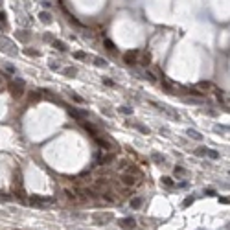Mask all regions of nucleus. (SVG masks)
Returning a JSON list of instances; mask_svg holds the SVG:
<instances>
[{"label": "nucleus", "mask_w": 230, "mask_h": 230, "mask_svg": "<svg viewBox=\"0 0 230 230\" xmlns=\"http://www.w3.org/2000/svg\"><path fill=\"white\" fill-rule=\"evenodd\" d=\"M140 204H142V199H140V197H136V199L131 201V206H133V208H140Z\"/></svg>", "instance_id": "2eb2a0df"}, {"label": "nucleus", "mask_w": 230, "mask_h": 230, "mask_svg": "<svg viewBox=\"0 0 230 230\" xmlns=\"http://www.w3.org/2000/svg\"><path fill=\"white\" fill-rule=\"evenodd\" d=\"M0 22H6V13L0 11Z\"/></svg>", "instance_id": "f704fd0d"}, {"label": "nucleus", "mask_w": 230, "mask_h": 230, "mask_svg": "<svg viewBox=\"0 0 230 230\" xmlns=\"http://www.w3.org/2000/svg\"><path fill=\"white\" fill-rule=\"evenodd\" d=\"M118 225H120L123 230H133V228L136 226V221H134V217H123V219L118 221Z\"/></svg>", "instance_id": "7ed1b4c3"}, {"label": "nucleus", "mask_w": 230, "mask_h": 230, "mask_svg": "<svg viewBox=\"0 0 230 230\" xmlns=\"http://www.w3.org/2000/svg\"><path fill=\"white\" fill-rule=\"evenodd\" d=\"M76 68L74 66H70V68H64V76H76Z\"/></svg>", "instance_id": "f3484780"}, {"label": "nucleus", "mask_w": 230, "mask_h": 230, "mask_svg": "<svg viewBox=\"0 0 230 230\" xmlns=\"http://www.w3.org/2000/svg\"><path fill=\"white\" fill-rule=\"evenodd\" d=\"M70 98H72V100H74L76 103H83V101H85V100H83L81 96H77V94H74V92H72V94H70Z\"/></svg>", "instance_id": "6ab92c4d"}, {"label": "nucleus", "mask_w": 230, "mask_h": 230, "mask_svg": "<svg viewBox=\"0 0 230 230\" xmlns=\"http://www.w3.org/2000/svg\"><path fill=\"white\" fill-rule=\"evenodd\" d=\"M81 125H83V127H85V129H87V131H88V133L92 134V136H94V138H98V136H100V133H98V129H96L94 125H92L90 122H81Z\"/></svg>", "instance_id": "6e6552de"}, {"label": "nucleus", "mask_w": 230, "mask_h": 230, "mask_svg": "<svg viewBox=\"0 0 230 230\" xmlns=\"http://www.w3.org/2000/svg\"><path fill=\"white\" fill-rule=\"evenodd\" d=\"M192 202H193V199H192V197H188V199H186V201H184V206H190V204H192Z\"/></svg>", "instance_id": "2f4dec72"}, {"label": "nucleus", "mask_w": 230, "mask_h": 230, "mask_svg": "<svg viewBox=\"0 0 230 230\" xmlns=\"http://www.w3.org/2000/svg\"><path fill=\"white\" fill-rule=\"evenodd\" d=\"M9 90H11L13 98H20L22 94H24V83H22V81H15V83H11Z\"/></svg>", "instance_id": "f257e3e1"}, {"label": "nucleus", "mask_w": 230, "mask_h": 230, "mask_svg": "<svg viewBox=\"0 0 230 230\" xmlns=\"http://www.w3.org/2000/svg\"><path fill=\"white\" fill-rule=\"evenodd\" d=\"M103 83L109 85V87H114V81H110V79H103Z\"/></svg>", "instance_id": "72a5a7b5"}, {"label": "nucleus", "mask_w": 230, "mask_h": 230, "mask_svg": "<svg viewBox=\"0 0 230 230\" xmlns=\"http://www.w3.org/2000/svg\"><path fill=\"white\" fill-rule=\"evenodd\" d=\"M138 54H140L138 50H134V52H127V54L123 55V61H125L127 64H134V63H136V55H138Z\"/></svg>", "instance_id": "0eeeda50"}, {"label": "nucleus", "mask_w": 230, "mask_h": 230, "mask_svg": "<svg viewBox=\"0 0 230 230\" xmlns=\"http://www.w3.org/2000/svg\"><path fill=\"white\" fill-rule=\"evenodd\" d=\"M134 127L140 131V133H144V134H149V129L147 127H144V125H140V123H134Z\"/></svg>", "instance_id": "a211bd4d"}, {"label": "nucleus", "mask_w": 230, "mask_h": 230, "mask_svg": "<svg viewBox=\"0 0 230 230\" xmlns=\"http://www.w3.org/2000/svg\"><path fill=\"white\" fill-rule=\"evenodd\" d=\"M188 136H192L193 140H202V134L199 131H193V129H188Z\"/></svg>", "instance_id": "9d476101"}, {"label": "nucleus", "mask_w": 230, "mask_h": 230, "mask_svg": "<svg viewBox=\"0 0 230 230\" xmlns=\"http://www.w3.org/2000/svg\"><path fill=\"white\" fill-rule=\"evenodd\" d=\"M206 155H208L210 158H214V160H215V158H219V153H217V151H214V149H206Z\"/></svg>", "instance_id": "dca6fc26"}, {"label": "nucleus", "mask_w": 230, "mask_h": 230, "mask_svg": "<svg viewBox=\"0 0 230 230\" xmlns=\"http://www.w3.org/2000/svg\"><path fill=\"white\" fill-rule=\"evenodd\" d=\"M68 114H70L72 118L79 120V122H85V118H87V112H85V110H77L76 107H74V109H72V107H68Z\"/></svg>", "instance_id": "20e7f679"}, {"label": "nucleus", "mask_w": 230, "mask_h": 230, "mask_svg": "<svg viewBox=\"0 0 230 230\" xmlns=\"http://www.w3.org/2000/svg\"><path fill=\"white\" fill-rule=\"evenodd\" d=\"M122 182L125 184V186H136V177H133V175H129V173H123L122 175Z\"/></svg>", "instance_id": "39448f33"}, {"label": "nucleus", "mask_w": 230, "mask_h": 230, "mask_svg": "<svg viewBox=\"0 0 230 230\" xmlns=\"http://www.w3.org/2000/svg\"><path fill=\"white\" fill-rule=\"evenodd\" d=\"M197 155H199V156L206 155V147H199V149H197Z\"/></svg>", "instance_id": "c756f323"}, {"label": "nucleus", "mask_w": 230, "mask_h": 230, "mask_svg": "<svg viewBox=\"0 0 230 230\" xmlns=\"http://www.w3.org/2000/svg\"><path fill=\"white\" fill-rule=\"evenodd\" d=\"M94 188H98V190H103V188H107V180H96L94 182Z\"/></svg>", "instance_id": "4468645a"}, {"label": "nucleus", "mask_w": 230, "mask_h": 230, "mask_svg": "<svg viewBox=\"0 0 230 230\" xmlns=\"http://www.w3.org/2000/svg\"><path fill=\"white\" fill-rule=\"evenodd\" d=\"M0 42H2V44L6 46L4 50H6L8 54H17V48H15V44H13L11 41H8V39H4V37H2V39H0Z\"/></svg>", "instance_id": "423d86ee"}, {"label": "nucleus", "mask_w": 230, "mask_h": 230, "mask_svg": "<svg viewBox=\"0 0 230 230\" xmlns=\"http://www.w3.org/2000/svg\"><path fill=\"white\" fill-rule=\"evenodd\" d=\"M64 193H66L68 199H74V201L77 199V197H76V192H72V190H64Z\"/></svg>", "instance_id": "aec40b11"}, {"label": "nucleus", "mask_w": 230, "mask_h": 230, "mask_svg": "<svg viewBox=\"0 0 230 230\" xmlns=\"http://www.w3.org/2000/svg\"><path fill=\"white\" fill-rule=\"evenodd\" d=\"M136 63H138V64H144V66H147V64L151 63V55L144 52V54H142V57H140V59H138Z\"/></svg>", "instance_id": "1a4fd4ad"}, {"label": "nucleus", "mask_w": 230, "mask_h": 230, "mask_svg": "<svg viewBox=\"0 0 230 230\" xmlns=\"http://www.w3.org/2000/svg\"><path fill=\"white\" fill-rule=\"evenodd\" d=\"M144 76H146V79H149V81H155V76H153L151 72H146Z\"/></svg>", "instance_id": "c85d7f7f"}, {"label": "nucleus", "mask_w": 230, "mask_h": 230, "mask_svg": "<svg viewBox=\"0 0 230 230\" xmlns=\"http://www.w3.org/2000/svg\"><path fill=\"white\" fill-rule=\"evenodd\" d=\"M153 158L156 160V162H162V160H164V158H162V156H160V155H153Z\"/></svg>", "instance_id": "473e14b6"}, {"label": "nucleus", "mask_w": 230, "mask_h": 230, "mask_svg": "<svg viewBox=\"0 0 230 230\" xmlns=\"http://www.w3.org/2000/svg\"><path fill=\"white\" fill-rule=\"evenodd\" d=\"M74 57H76V59H87V55H85L83 52H76V54H74Z\"/></svg>", "instance_id": "a878e982"}, {"label": "nucleus", "mask_w": 230, "mask_h": 230, "mask_svg": "<svg viewBox=\"0 0 230 230\" xmlns=\"http://www.w3.org/2000/svg\"><path fill=\"white\" fill-rule=\"evenodd\" d=\"M94 219H96V221H103V223H107V221L112 219V215H110V214H105V215H100V214H98V215H94Z\"/></svg>", "instance_id": "f8f14e48"}, {"label": "nucleus", "mask_w": 230, "mask_h": 230, "mask_svg": "<svg viewBox=\"0 0 230 230\" xmlns=\"http://www.w3.org/2000/svg\"><path fill=\"white\" fill-rule=\"evenodd\" d=\"M52 4H54V2H42V6H44V8H52Z\"/></svg>", "instance_id": "4c0bfd02"}, {"label": "nucleus", "mask_w": 230, "mask_h": 230, "mask_svg": "<svg viewBox=\"0 0 230 230\" xmlns=\"http://www.w3.org/2000/svg\"><path fill=\"white\" fill-rule=\"evenodd\" d=\"M162 182L166 184V186H173V180H171L169 177H162Z\"/></svg>", "instance_id": "393cba45"}, {"label": "nucleus", "mask_w": 230, "mask_h": 230, "mask_svg": "<svg viewBox=\"0 0 230 230\" xmlns=\"http://www.w3.org/2000/svg\"><path fill=\"white\" fill-rule=\"evenodd\" d=\"M39 18H41L42 22H46V24H50V22H52V15H50V13H44V11L39 15Z\"/></svg>", "instance_id": "9b49d317"}, {"label": "nucleus", "mask_w": 230, "mask_h": 230, "mask_svg": "<svg viewBox=\"0 0 230 230\" xmlns=\"http://www.w3.org/2000/svg\"><path fill=\"white\" fill-rule=\"evenodd\" d=\"M190 94L195 96V98H202V92H199V90H195V88H190Z\"/></svg>", "instance_id": "4be33fe9"}, {"label": "nucleus", "mask_w": 230, "mask_h": 230, "mask_svg": "<svg viewBox=\"0 0 230 230\" xmlns=\"http://www.w3.org/2000/svg\"><path fill=\"white\" fill-rule=\"evenodd\" d=\"M94 61H96V64H98V66H107V61H105V59H101V57H96Z\"/></svg>", "instance_id": "5701e85b"}, {"label": "nucleus", "mask_w": 230, "mask_h": 230, "mask_svg": "<svg viewBox=\"0 0 230 230\" xmlns=\"http://www.w3.org/2000/svg\"><path fill=\"white\" fill-rule=\"evenodd\" d=\"M219 202H223V204H230V197H219Z\"/></svg>", "instance_id": "cd10ccee"}, {"label": "nucleus", "mask_w": 230, "mask_h": 230, "mask_svg": "<svg viewBox=\"0 0 230 230\" xmlns=\"http://www.w3.org/2000/svg\"><path fill=\"white\" fill-rule=\"evenodd\" d=\"M199 87H201V88H214V85H212V83H208V81H201V83H199Z\"/></svg>", "instance_id": "412c9836"}, {"label": "nucleus", "mask_w": 230, "mask_h": 230, "mask_svg": "<svg viewBox=\"0 0 230 230\" xmlns=\"http://www.w3.org/2000/svg\"><path fill=\"white\" fill-rule=\"evenodd\" d=\"M54 46L59 50V52H66V44L64 42H61V41H54Z\"/></svg>", "instance_id": "ddd939ff"}, {"label": "nucleus", "mask_w": 230, "mask_h": 230, "mask_svg": "<svg viewBox=\"0 0 230 230\" xmlns=\"http://www.w3.org/2000/svg\"><path fill=\"white\" fill-rule=\"evenodd\" d=\"M175 173H179V175H182V173H186V171H184L182 168H177V169H175Z\"/></svg>", "instance_id": "e433bc0d"}, {"label": "nucleus", "mask_w": 230, "mask_h": 230, "mask_svg": "<svg viewBox=\"0 0 230 230\" xmlns=\"http://www.w3.org/2000/svg\"><path fill=\"white\" fill-rule=\"evenodd\" d=\"M101 195H103V199H105V201H109V202H112V201H114V197H112V193H110V192L101 193Z\"/></svg>", "instance_id": "b1692460"}, {"label": "nucleus", "mask_w": 230, "mask_h": 230, "mask_svg": "<svg viewBox=\"0 0 230 230\" xmlns=\"http://www.w3.org/2000/svg\"><path fill=\"white\" fill-rule=\"evenodd\" d=\"M55 202V199L54 197H39V195H33V197H30V204H54Z\"/></svg>", "instance_id": "f03ea898"}, {"label": "nucleus", "mask_w": 230, "mask_h": 230, "mask_svg": "<svg viewBox=\"0 0 230 230\" xmlns=\"http://www.w3.org/2000/svg\"><path fill=\"white\" fill-rule=\"evenodd\" d=\"M120 112H123V114H131L133 109H129V107H120Z\"/></svg>", "instance_id": "bb28decb"}, {"label": "nucleus", "mask_w": 230, "mask_h": 230, "mask_svg": "<svg viewBox=\"0 0 230 230\" xmlns=\"http://www.w3.org/2000/svg\"><path fill=\"white\" fill-rule=\"evenodd\" d=\"M105 44H107V48H109V50H114V44H112L110 41H105Z\"/></svg>", "instance_id": "7c9ffc66"}, {"label": "nucleus", "mask_w": 230, "mask_h": 230, "mask_svg": "<svg viewBox=\"0 0 230 230\" xmlns=\"http://www.w3.org/2000/svg\"><path fill=\"white\" fill-rule=\"evenodd\" d=\"M28 55H39V52H33V50H26Z\"/></svg>", "instance_id": "c9c22d12"}]
</instances>
